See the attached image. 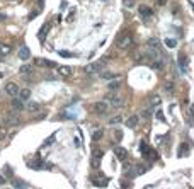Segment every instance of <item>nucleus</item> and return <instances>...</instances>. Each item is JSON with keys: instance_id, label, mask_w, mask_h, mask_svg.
Instances as JSON below:
<instances>
[{"instance_id": "1", "label": "nucleus", "mask_w": 194, "mask_h": 189, "mask_svg": "<svg viewBox=\"0 0 194 189\" xmlns=\"http://www.w3.org/2000/svg\"><path fill=\"white\" fill-rule=\"evenodd\" d=\"M102 150L101 148H92V160H90V165L92 169H99L101 167V158H102Z\"/></svg>"}, {"instance_id": "2", "label": "nucleus", "mask_w": 194, "mask_h": 189, "mask_svg": "<svg viewBox=\"0 0 194 189\" xmlns=\"http://www.w3.org/2000/svg\"><path fill=\"white\" fill-rule=\"evenodd\" d=\"M131 43H133V39H131V36L130 34H121L118 39H116V44H118V48L119 49H126V48H130L131 46Z\"/></svg>"}, {"instance_id": "3", "label": "nucleus", "mask_w": 194, "mask_h": 189, "mask_svg": "<svg viewBox=\"0 0 194 189\" xmlns=\"http://www.w3.org/2000/svg\"><path fill=\"white\" fill-rule=\"evenodd\" d=\"M106 61H107V60L104 58V60H101V61H94V63H89V65L85 67V72H87V73H99V72L102 70V67L106 65Z\"/></svg>"}, {"instance_id": "4", "label": "nucleus", "mask_w": 194, "mask_h": 189, "mask_svg": "<svg viewBox=\"0 0 194 189\" xmlns=\"http://www.w3.org/2000/svg\"><path fill=\"white\" fill-rule=\"evenodd\" d=\"M107 109H109V106H107V102L106 101H99V102L94 104V111H96L97 114H106Z\"/></svg>"}, {"instance_id": "5", "label": "nucleus", "mask_w": 194, "mask_h": 189, "mask_svg": "<svg viewBox=\"0 0 194 189\" xmlns=\"http://www.w3.org/2000/svg\"><path fill=\"white\" fill-rule=\"evenodd\" d=\"M5 92H7L10 97L19 95V87H17V84H14V82H9L7 85H5Z\"/></svg>"}, {"instance_id": "6", "label": "nucleus", "mask_w": 194, "mask_h": 189, "mask_svg": "<svg viewBox=\"0 0 194 189\" xmlns=\"http://www.w3.org/2000/svg\"><path fill=\"white\" fill-rule=\"evenodd\" d=\"M19 111H14V113H10V114L5 118V123H7L9 126H14V124H19V114H17Z\"/></svg>"}, {"instance_id": "7", "label": "nucleus", "mask_w": 194, "mask_h": 189, "mask_svg": "<svg viewBox=\"0 0 194 189\" xmlns=\"http://www.w3.org/2000/svg\"><path fill=\"white\" fill-rule=\"evenodd\" d=\"M114 155H116V158H118L119 162H125L126 157H128V152H126L123 147H116V148H114Z\"/></svg>"}, {"instance_id": "8", "label": "nucleus", "mask_w": 194, "mask_h": 189, "mask_svg": "<svg viewBox=\"0 0 194 189\" xmlns=\"http://www.w3.org/2000/svg\"><path fill=\"white\" fill-rule=\"evenodd\" d=\"M92 182H94V186H96V188H104V186H107V182H109V179H107V177L96 176L94 179H92Z\"/></svg>"}, {"instance_id": "9", "label": "nucleus", "mask_w": 194, "mask_h": 189, "mask_svg": "<svg viewBox=\"0 0 194 189\" xmlns=\"http://www.w3.org/2000/svg\"><path fill=\"white\" fill-rule=\"evenodd\" d=\"M29 56H31L29 48L28 46H22L21 49H19V58H21V60H29Z\"/></svg>"}, {"instance_id": "10", "label": "nucleus", "mask_w": 194, "mask_h": 189, "mask_svg": "<svg viewBox=\"0 0 194 189\" xmlns=\"http://www.w3.org/2000/svg\"><path fill=\"white\" fill-rule=\"evenodd\" d=\"M12 109H14V111H22V109H24V101H22L21 97L12 101Z\"/></svg>"}, {"instance_id": "11", "label": "nucleus", "mask_w": 194, "mask_h": 189, "mask_svg": "<svg viewBox=\"0 0 194 189\" xmlns=\"http://www.w3.org/2000/svg\"><path fill=\"white\" fill-rule=\"evenodd\" d=\"M140 14H141V17H152V15H153V10L150 9V7L141 5V7H140Z\"/></svg>"}, {"instance_id": "12", "label": "nucleus", "mask_w": 194, "mask_h": 189, "mask_svg": "<svg viewBox=\"0 0 194 189\" xmlns=\"http://www.w3.org/2000/svg\"><path fill=\"white\" fill-rule=\"evenodd\" d=\"M109 101H111L112 108H121V106H123V101L119 99L118 95H109Z\"/></svg>"}, {"instance_id": "13", "label": "nucleus", "mask_w": 194, "mask_h": 189, "mask_svg": "<svg viewBox=\"0 0 194 189\" xmlns=\"http://www.w3.org/2000/svg\"><path fill=\"white\" fill-rule=\"evenodd\" d=\"M119 87H121V80H119V79H112V80L109 82V85H107L109 90H118Z\"/></svg>"}, {"instance_id": "14", "label": "nucleus", "mask_w": 194, "mask_h": 189, "mask_svg": "<svg viewBox=\"0 0 194 189\" xmlns=\"http://www.w3.org/2000/svg\"><path fill=\"white\" fill-rule=\"evenodd\" d=\"M9 53H10V46H9V44H2V43H0V58H2V56H7Z\"/></svg>"}, {"instance_id": "15", "label": "nucleus", "mask_w": 194, "mask_h": 189, "mask_svg": "<svg viewBox=\"0 0 194 189\" xmlns=\"http://www.w3.org/2000/svg\"><path fill=\"white\" fill-rule=\"evenodd\" d=\"M19 73L21 75H31L33 73V67H31V65H22L21 70H19Z\"/></svg>"}, {"instance_id": "16", "label": "nucleus", "mask_w": 194, "mask_h": 189, "mask_svg": "<svg viewBox=\"0 0 194 189\" xmlns=\"http://www.w3.org/2000/svg\"><path fill=\"white\" fill-rule=\"evenodd\" d=\"M58 73L62 75V77H68V75H72V68L70 67H60L58 68Z\"/></svg>"}, {"instance_id": "17", "label": "nucleus", "mask_w": 194, "mask_h": 189, "mask_svg": "<svg viewBox=\"0 0 194 189\" xmlns=\"http://www.w3.org/2000/svg\"><path fill=\"white\" fill-rule=\"evenodd\" d=\"M19 97H21L22 101H28L29 97H31V90H29V89H22V90H19Z\"/></svg>"}, {"instance_id": "18", "label": "nucleus", "mask_w": 194, "mask_h": 189, "mask_svg": "<svg viewBox=\"0 0 194 189\" xmlns=\"http://www.w3.org/2000/svg\"><path fill=\"white\" fill-rule=\"evenodd\" d=\"M179 65H180V70L186 72V67H187V56L184 55H179Z\"/></svg>"}, {"instance_id": "19", "label": "nucleus", "mask_w": 194, "mask_h": 189, "mask_svg": "<svg viewBox=\"0 0 194 189\" xmlns=\"http://www.w3.org/2000/svg\"><path fill=\"white\" fill-rule=\"evenodd\" d=\"M136 124H138V116H131V118L126 121V126H128V128H135Z\"/></svg>"}, {"instance_id": "20", "label": "nucleus", "mask_w": 194, "mask_h": 189, "mask_svg": "<svg viewBox=\"0 0 194 189\" xmlns=\"http://www.w3.org/2000/svg\"><path fill=\"white\" fill-rule=\"evenodd\" d=\"M101 77L102 79H106V80H112V79H118V75L112 73V72H106V73H101Z\"/></svg>"}, {"instance_id": "21", "label": "nucleus", "mask_w": 194, "mask_h": 189, "mask_svg": "<svg viewBox=\"0 0 194 189\" xmlns=\"http://www.w3.org/2000/svg\"><path fill=\"white\" fill-rule=\"evenodd\" d=\"M26 108H28V111L34 113V111H38V109H39V104H36V102H29V104L26 106Z\"/></svg>"}, {"instance_id": "22", "label": "nucleus", "mask_w": 194, "mask_h": 189, "mask_svg": "<svg viewBox=\"0 0 194 189\" xmlns=\"http://www.w3.org/2000/svg\"><path fill=\"white\" fill-rule=\"evenodd\" d=\"M123 121V118H121V116H114V118H111V119H109V124H119V123Z\"/></svg>"}, {"instance_id": "23", "label": "nucleus", "mask_w": 194, "mask_h": 189, "mask_svg": "<svg viewBox=\"0 0 194 189\" xmlns=\"http://www.w3.org/2000/svg\"><path fill=\"white\" fill-rule=\"evenodd\" d=\"M165 44H167L169 48H174L175 44H177V41H175V39H172V38H167V39H165Z\"/></svg>"}, {"instance_id": "24", "label": "nucleus", "mask_w": 194, "mask_h": 189, "mask_svg": "<svg viewBox=\"0 0 194 189\" xmlns=\"http://www.w3.org/2000/svg\"><path fill=\"white\" fill-rule=\"evenodd\" d=\"M123 5H125L126 9H131V7L135 5V0H123Z\"/></svg>"}, {"instance_id": "25", "label": "nucleus", "mask_w": 194, "mask_h": 189, "mask_svg": "<svg viewBox=\"0 0 194 189\" xmlns=\"http://www.w3.org/2000/svg\"><path fill=\"white\" fill-rule=\"evenodd\" d=\"M14 188H28V184L22 182V181H14V184H12Z\"/></svg>"}, {"instance_id": "26", "label": "nucleus", "mask_w": 194, "mask_h": 189, "mask_svg": "<svg viewBox=\"0 0 194 189\" xmlns=\"http://www.w3.org/2000/svg\"><path fill=\"white\" fill-rule=\"evenodd\" d=\"M4 176H12V169H10L9 165H5V167H4Z\"/></svg>"}, {"instance_id": "27", "label": "nucleus", "mask_w": 194, "mask_h": 189, "mask_svg": "<svg viewBox=\"0 0 194 189\" xmlns=\"http://www.w3.org/2000/svg\"><path fill=\"white\" fill-rule=\"evenodd\" d=\"M44 31H46V26H43L41 27V31H39V39H44V34H46V33H44Z\"/></svg>"}, {"instance_id": "28", "label": "nucleus", "mask_w": 194, "mask_h": 189, "mask_svg": "<svg viewBox=\"0 0 194 189\" xmlns=\"http://www.w3.org/2000/svg\"><path fill=\"white\" fill-rule=\"evenodd\" d=\"M101 136H102V131L99 129V131H96V133H94V136H92V138H94V140H101Z\"/></svg>"}, {"instance_id": "29", "label": "nucleus", "mask_w": 194, "mask_h": 189, "mask_svg": "<svg viewBox=\"0 0 194 189\" xmlns=\"http://www.w3.org/2000/svg\"><path fill=\"white\" fill-rule=\"evenodd\" d=\"M184 150H187V147H186V145H182V147L179 148V157H184Z\"/></svg>"}, {"instance_id": "30", "label": "nucleus", "mask_w": 194, "mask_h": 189, "mask_svg": "<svg viewBox=\"0 0 194 189\" xmlns=\"http://www.w3.org/2000/svg\"><path fill=\"white\" fill-rule=\"evenodd\" d=\"M60 55H62V56H73V55L68 53V51H60Z\"/></svg>"}, {"instance_id": "31", "label": "nucleus", "mask_w": 194, "mask_h": 189, "mask_svg": "<svg viewBox=\"0 0 194 189\" xmlns=\"http://www.w3.org/2000/svg\"><path fill=\"white\" fill-rule=\"evenodd\" d=\"M152 104H160V97H153V99H152Z\"/></svg>"}, {"instance_id": "32", "label": "nucleus", "mask_w": 194, "mask_h": 189, "mask_svg": "<svg viewBox=\"0 0 194 189\" xmlns=\"http://www.w3.org/2000/svg\"><path fill=\"white\" fill-rule=\"evenodd\" d=\"M141 116H143V118H145V119H146V118L150 116V111H143V113H141Z\"/></svg>"}, {"instance_id": "33", "label": "nucleus", "mask_w": 194, "mask_h": 189, "mask_svg": "<svg viewBox=\"0 0 194 189\" xmlns=\"http://www.w3.org/2000/svg\"><path fill=\"white\" fill-rule=\"evenodd\" d=\"M4 184H5V177L0 174V186H4Z\"/></svg>"}, {"instance_id": "34", "label": "nucleus", "mask_w": 194, "mask_h": 189, "mask_svg": "<svg viewBox=\"0 0 194 189\" xmlns=\"http://www.w3.org/2000/svg\"><path fill=\"white\" fill-rule=\"evenodd\" d=\"M53 138H55V136H51V138H48V140H46V143H44V145H51V143H53Z\"/></svg>"}, {"instance_id": "35", "label": "nucleus", "mask_w": 194, "mask_h": 189, "mask_svg": "<svg viewBox=\"0 0 194 189\" xmlns=\"http://www.w3.org/2000/svg\"><path fill=\"white\" fill-rule=\"evenodd\" d=\"M7 19V17H5V14H0V22H2V20H5Z\"/></svg>"}, {"instance_id": "36", "label": "nucleus", "mask_w": 194, "mask_h": 189, "mask_svg": "<svg viewBox=\"0 0 194 189\" xmlns=\"http://www.w3.org/2000/svg\"><path fill=\"white\" fill-rule=\"evenodd\" d=\"M2 77H4V75H2V73H0V79H2Z\"/></svg>"}]
</instances>
